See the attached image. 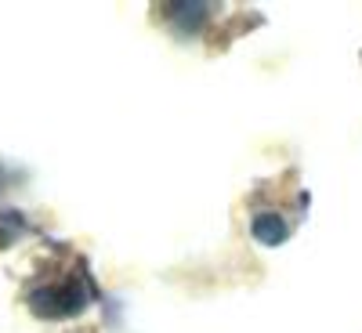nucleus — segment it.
Instances as JSON below:
<instances>
[{
	"label": "nucleus",
	"mask_w": 362,
	"mask_h": 333,
	"mask_svg": "<svg viewBox=\"0 0 362 333\" xmlns=\"http://www.w3.org/2000/svg\"><path fill=\"white\" fill-rule=\"evenodd\" d=\"M29 308H33L40 319H69V315L87 308V286L76 283V279L47 283V286L29 293Z\"/></svg>",
	"instance_id": "obj_1"
},
{
	"label": "nucleus",
	"mask_w": 362,
	"mask_h": 333,
	"mask_svg": "<svg viewBox=\"0 0 362 333\" xmlns=\"http://www.w3.org/2000/svg\"><path fill=\"white\" fill-rule=\"evenodd\" d=\"M250 232H254L257 243H264V247H279L283 239L290 235V225L283 221L279 210H261V214L250 221Z\"/></svg>",
	"instance_id": "obj_2"
}]
</instances>
